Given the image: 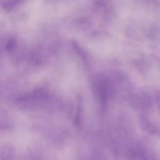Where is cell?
<instances>
[{"label": "cell", "instance_id": "obj_2", "mask_svg": "<svg viewBox=\"0 0 160 160\" xmlns=\"http://www.w3.org/2000/svg\"><path fill=\"white\" fill-rule=\"evenodd\" d=\"M23 0H6L2 5V8L3 10L6 11V12H9V11L13 10L15 9L19 4L21 3Z\"/></svg>", "mask_w": 160, "mask_h": 160}, {"label": "cell", "instance_id": "obj_1", "mask_svg": "<svg viewBox=\"0 0 160 160\" xmlns=\"http://www.w3.org/2000/svg\"><path fill=\"white\" fill-rule=\"evenodd\" d=\"M14 150L10 145H3L0 146V160H14Z\"/></svg>", "mask_w": 160, "mask_h": 160}]
</instances>
